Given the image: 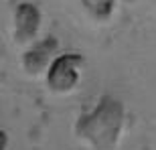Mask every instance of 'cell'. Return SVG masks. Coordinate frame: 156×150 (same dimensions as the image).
<instances>
[{"label": "cell", "instance_id": "cell-1", "mask_svg": "<svg viewBox=\"0 0 156 150\" xmlns=\"http://www.w3.org/2000/svg\"><path fill=\"white\" fill-rule=\"evenodd\" d=\"M126 110L118 98H99L91 112L81 114L75 124V134L93 150H114L122 138Z\"/></svg>", "mask_w": 156, "mask_h": 150}, {"label": "cell", "instance_id": "cell-2", "mask_svg": "<svg viewBox=\"0 0 156 150\" xmlns=\"http://www.w3.org/2000/svg\"><path fill=\"white\" fill-rule=\"evenodd\" d=\"M85 59L79 53H63L51 61L47 67V85L53 93H71L79 85L81 71H83Z\"/></svg>", "mask_w": 156, "mask_h": 150}, {"label": "cell", "instance_id": "cell-3", "mask_svg": "<svg viewBox=\"0 0 156 150\" xmlns=\"http://www.w3.org/2000/svg\"><path fill=\"white\" fill-rule=\"evenodd\" d=\"M57 49H59V41L55 37H45L41 41H33V45L23 55V69L33 77L45 73L47 67L51 65V61L57 57Z\"/></svg>", "mask_w": 156, "mask_h": 150}, {"label": "cell", "instance_id": "cell-4", "mask_svg": "<svg viewBox=\"0 0 156 150\" xmlns=\"http://www.w3.org/2000/svg\"><path fill=\"white\" fill-rule=\"evenodd\" d=\"M41 14L35 2H20L14 8V41L18 45H29L37 39L41 30Z\"/></svg>", "mask_w": 156, "mask_h": 150}, {"label": "cell", "instance_id": "cell-5", "mask_svg": "<svg viewBox=\"0 0 156 150\" xmlns=\"http://www.w3.org/2000/svg\"><path fill=\"white\" fill-rule=\"evenodd\" d=\"M83 8L87 10V14L95 20H108L114 14L116 8V0H81Z\"/></svg>", "mask_w": 156, "mask_h": 150}, {"label": "cell", "instance_id": "cell-6", "mask_svg": "<svg viewBox=\"0 0 156 150\" xmlns=\"http://www.w3.org/2000/svg\"><path fill=\"white\" fill-rule=\"evenodd\" d=\"M8 148V134L4 130H0V150H6Z\"/></svg>", "mask_w": 156, "mask_h": 150}]
</instances>
